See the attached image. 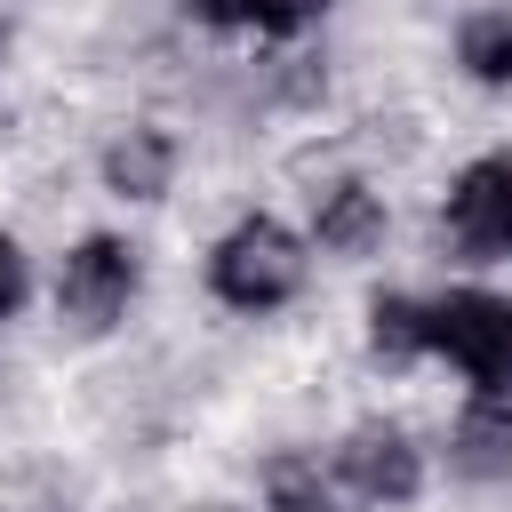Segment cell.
<instances>
[{
	"label": "cell",
	"mask_w": 512,
	"mask_h": 512,
	"mask_svg": "<svg viewBox=\"0 0 512 512\" xmlns=\"http://www.w3.org/2000/svg\"><path fill=\"white\" fill-rule=\"evenodd\" d=\"M336 472H344V488L368 496V504H408V496L424 488V456H416V440H408L400 424H352L344 448H336Z\"/></svg>",
	"instance_id": "277c9868"
},
{
	"label": "cell",
	"mask_w": 512,
	"mask_h": 512,
	"mask_svg": "<svg viewBox=\"0 0 512 512\" xmlns=\"http://www.w3.org/2000/svg\"><path fill=\"white\" fill-rule=\"evenodd\" d=\"M456 64L488 88H512V8H480L456 32Z\"/></svg>",
	"instance_id": "30bf717a"
},
{
	"label": "cell",
	"mask_w": 512,
	"mask_h": 512,
	"mask_svg": "<svg viewBox=\"0 0 512 512\" xmlns=\"http://www.w3.org/2000/svg\"><path fill=\"white\" fill-rule=\"evenodd\" d=\"M448 232L472 256H504L512 248V160H472L448 192Z\"/></svg>",
	"instance_id": "5b68a950"
},
{
	"label": "cell",
	"mask_w": 512,
	"mask_h": 512,
	"mask_svg": "<svg viewBox=\"0 0 512 512\" xmlns=\"http://www.w3.org/2000/svg\"><path fill=\"white\" fill-rule=\"evenodd\" d=\"M264 496H272V512H336V496L320 488V472H312L304 456H272Z\"/></svg>",
	"instance_id": "7c38bea8"
},
{
	"label": "cell",
	"mask_w": 512,
	"mask_h": 512,
	"mask_svg": "<svg viewBox=\"0 0 512 512\" xmlns=\"http://www.w3.org/2000/svg\"><path fill=\"white\" fill-rule=\"evenodd\" d=\"M168 168H176V144L160 128H128L112 152H104V184L120 200H160L168 192Z\"/></svg>",
	"instance_id": "52a82bcc"
},
{
	"label": "cell",
	"mask_w": 512,
	"mask_h": 512,
	"mask_svg": "<svg viewBox=\"0 0 512 512\" xmlns=\"http://www.w3.org/2000/svg\"><path fill=\"white\" fill-rule=\"evenodd\" d=\"M320 8H328V0H192L200 24H216V32H264V40L304 32Z\"/></svg>",
	"instance_id": "9c48e42d"
},
{
	"label": "cell",
	"mask_w": 512,
	"mask_h": 512,
	"mask_svg": "<svg viewBox=\"0 0 512 512\" xmlns=\"http://www.w3.org/2000/svg\"><path fill=\"white\" fill-rule=\"evenodd\" d=\"M24 288H32V280H24V248H16L8 232H0V320H8L16 304H24Z\"/></svg>",
	"instance_id": "4fadbf2b"
},
{
	"label": "cell",
	"mask_w": 512,
	"mask_h": 512,
	"mask_svg": "<svg viewBox=\"0 0 512 512\" xmlns=\"http://www.w3.org/2000/svg\"><path fill=\"white\" fill-rule=\"evenodd\" d=\"M208 288H216L232 312H272V304H288V296L304 288V248H296V232H280L272 216L232 224V232L216 240V256H208Z\"/></svg>",
	"instance_id": "6da1fadb"
},
{
	"label": "cell",
	"mask_w": 512,
	"mask_h": 512,
	"mask_svg": "<svg viewBox=\"0 0 512 512\" xmlns=\"http://www.w3.org/2000/svg\"><path fill=\"white\" fill-rule=\"evenodd\" d=\"M368 352H376V360H416V352H432V344H424V304L376 296V304H368Z\"/></svg>",
	"instance_id": "8fae6325"
},
{
	"label": "cell",
	"mask_w": 512,
	"mask_h": 512,
	"mask_svg": "<svg viewBox=\"0 0 512 512\" xmlns=\"http://www.w3.org/2000/svg\"><path fill=\"white\" fill-rule=\"evenodd\" d=\"M424 344L448 352L472 384H512V296L456 288V296L424 304Z\"/></svg>",
	"instance_id": "7a4b0ae2"
},
{
	"label": "cell",
	"mask_w": 512,
	"mask_h": 512,
	"mask_svg": "<svg viewBox=\"0 0 512 512\" xmlns=\"http://www.w3.org/2000/svg\"><path fill=\"white\" fill-rule=\"evenodd\" d=\"M456 472H472V480L512 472V384H480V400L464 408V424H456Z\"/></svg>",
	"instance_id": "8992f818"
},
{
	"label": "cell",
	"mask_w": 512,
	"mask_h": 512,
	"mask_svg": "<svg viewBox=\"0 0 512 512\" xmlns=\"http://www.w3.org/2000/svg\"><path fill=\"white\" fill-rule=\"evenodd\" d=\"M136 296V248L112 240V232H88L72 256H64V280H56V312L72 328H112Z\"/></svg>",
	"instance_id": "3957f363"
},
{
	"label": "cell",
	"mask_w": 512,
	"mask_h": 512,
	"mask_svg": "<svg viewBox=\"0 0 512 512\" xmlns=\"http://www.w3.org/2000/svg\"><path fill=\"white\" fill-rule=\"evenodd\" d=\"M376 240H384V200L368 184H336L320 200V248L328 256H368Z\"/></svg>",
	"instance_id": "ba28073f"
}]
</instances>
